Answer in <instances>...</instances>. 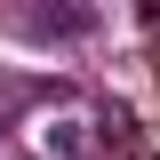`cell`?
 I'll return each mask as SVG.
<instances>
[{"instance_id": "obj_2", "label": "cell", "mask_w": 160, "mask_h": 160, "mask_svg": "<svg viewBox=\"0 0 160 160\" xmlns=\"http://www.w3.org/2000/svg\"><path fill=\"white\" fill-rule=\"evenodd\" d=\"M88 24H96L88 8H48V16H32V32L40 40H72V32H88Z\"/></svg>"}, {"instance_id": "obj_1", "label": "cell", "mask_w": 160, "mask_h": 160, "mask_svg": "<svg viewBox=\"0 0 160 160\" xmlns=\"http://www.w3.org/2000/svg\"><path fill=\"white\" fill-rule=\"evenodd\" d=\"M40 152H56V160H88V128H80V120H56V128L40 136Z\"/></svg>"}]
</instances>
